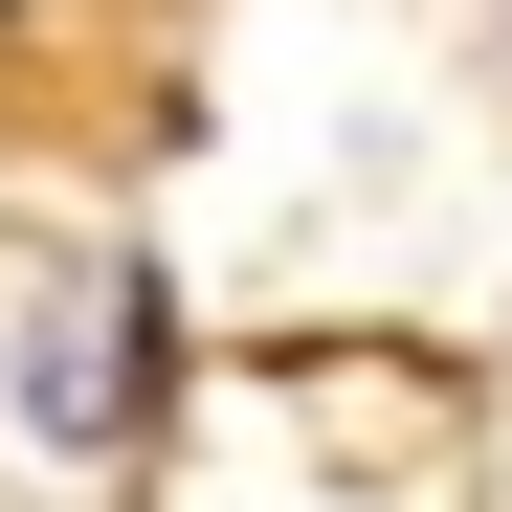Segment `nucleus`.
Here are the masks:
<instances>
[{
  "mask_svg": "<svg viewBox=\"0 0 512 512\" xmlns=\"http://www.w3.org/2000/svg\"><path fill=\"white\" fill-rule=\"evenodd\" d=\"M156 401H179V290H156L134 245H67L23 290V446L45 468H134Z\"/></svg>",
  "mask_w": 512,
  "mask_h": 512,
  "instance_id": "obj_1",
  "label": "nucleus"
},
{
  "mask_svg": "<svg viewBox=\"0 0 512 512\" xmlns=\"http://www.w3.org/2000/svg\"><path fill=\"white\" fill-rule=\"evenodd\" d=\"M179 23L201 0H0V156H90L179 112Z\"/></svg>",
  "mask_w": 512,
  "mask_h": 512,
  "instance_id": "obj_2",
  "label": "nucleus"
},
{
  "mask_svg": "<svg viewBox=\"0 0 512 512\" xmlns=\"http://www.w3.org/2000/svg\"><path fill=\"white\" fill-rule=\"evenodd\" d=\"M490 67H512V0H490Z\"/></svg>",
  "mask_w": 512,
  "mask_h": 512,
  "instance_id": "obj_3",
  "label": "nucleus"
}]
</instances>
